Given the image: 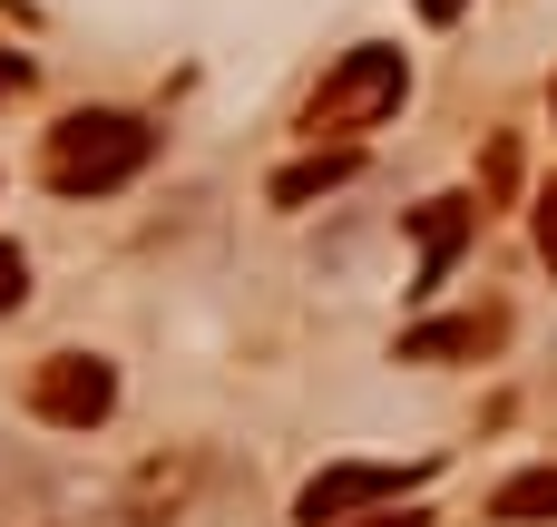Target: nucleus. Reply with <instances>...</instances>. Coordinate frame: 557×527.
I'll list each match as a JSON object with an SVG mask.
<instances>
[{"label":"nucleus","instance_id":"obj_11","mask_svg":"<svg viewBox=\"0 0 557 527\" xmlns=\"http://www.w3.org/2000/svg\"><path fill=\"white\" fill-rule=\"evenodd\" d=\"M539 254H548V264H557V186H548V196H539Z\"/></svg>","mask_w":557,"mask_h":527},{"label":"nucleus","instance_id":"obj_14","mask_svg":"<svg viewBox=\"0 0 557 527\" xmlns=\"http://www.w3.org/2000/svg\"><path fill=\"white\" fill-rule=\"evenodd\" d=\"M372 527H421V509H382V518H372Z\"/></svg>","mask_w":557,"mask_h":527},{"label":"nucleus","instance_id":"obj_3","mask_svg":"<svg viewBox=\"0 0 557 527\" xmlns=\"http://www.w3.org/2000/svg\"><path fill=\"white\" fill-rule=\"evenodd\" d=\"M29 411L59 421V430H98V421L117 411V372H108L98 352H49V362L29 372Z\"/></svg>","mask_w":557,"mask_h":527},{"label":"nucleus","instance_id":"obj_12","mask_svg":"<svg viewBox=\"0 0 557 527\" xmlns=\"http://www.w3.org/2000/svg\"><path fill=\"white\" fill-rule=\"evenodd\" d=\"M10 88H29V59H20V49H0V98H10Z\"/></svg>","mask_w":557,"mask_h":527},{"label":"nucleus","instance_id":"obj_10","mask_svg":"<svg viewBox=\"0 0 557 527\" xmlns=\"http://www.w3.org/2000/svg\"><path fill=\"white\" fill-rule=\"evenodd\" d=\"M20 293H29V254H20V244H0V313H10Z\"/></svg>","mask_w":557,"mask_h":527},{"label":"nucleus","instance_id":"obj_13","mask_svg":"<svg viewBox=\"0 0 557 527\" xmlns=\"http://www.w3.org/2000/svg\"><path fill=\"white\" fill-rule=\"evenodd\" d=\"M460 10H470V0H421V20H460Z\"/></svg>","mask_w":557,"mask_h":527},{"label":"nucleus","instance_id":"obj_5","mask_svg":"<svg viewBox=\"0 0 557 527\" xmlns=\"http://www.w3.org/2000/svg\"><path fill=\"white\" fill-rule=\"evenodd\" d=\"M470 215H480L470 196H431V205H421V293H431V284L450 274V254L470 244Z\"/></svg>","mask_w":557,"mask_h":527},{"label":"nucleus","instance_id":"obj_1","mask_svg":"<svg viewBox=\"0 0 557 527\" xmlns=\"http://www.w3.org/2000/svg\"><path fill=\"white\" fill-rule=\"evenodd\" d=\"M157 156V127L147 117H127V108H78V117H59L49 127V186L59 196H108V186H127L137 166Z\"/></svg>","mask_w":557,"mask_h":527},{"label":"nucleus","instance_id":"obj_8","mask_svg":"<svg viewBox=\"0 0 557 527\" xmlns=\"http://www.w3.org/2000/svg\"><path fill=\"white\" fill-rule=\"evenodd\" d=\"M480 342H499V323H490V313H470V323H431V332H411V342H401V362H450V352H480Z\"/></svg>","mask_w":557,"mask_h":527},{"label":"nucleus","instance_id":"obj_7","mask_svg":"<svg viewBox=\"0 0 557 527\" xmlns=\"http://www.w3.org/2000/svg\"><path fill=\"white\" fill-rule=\"evenodd\" d=\"M352 166H362L352 147H323V156H304V166H284V176H274V205H304V196H323V186H343Z\"/></svg>","mask_w":557,"mask_h":527},{"label":"nucleus","instance_id":"obj_4","mask_svg":"<svg viewBox=\"0 0 557 527\" xmlns=\"http://www.w3.org/2000/svg\"><path fill=\"white\" fill-rule=\"evenodd\" d=\"M421 479H431V469H392V460H343V469L304 479L294 518H304V527H333V518H352V509H401V499H411Z\"/></svg>","mask_w":557,"mask_h":527},{"label":"nucleus","instance_id":"obj_9","mask_svg":"<svg viewBox=\"0 0 557 527\" xmlns=\"http://www.w3.org/2000/svg\"><path fill=\"white\" fill-rule=\"evenodd\" d=\"M186 479H196V469H186V460H176V469H166V460H157V469H147V479H137V489H127V527H166V509H176V499H186Z\"/></svg>","mask_w":557,"mask_h":527},{"label":"nucleus","instance_id":"obj_2","mask_svg":"<svg viewBox=\"0 0 557 527\" xmlns=\"http://www.w3.org/2000/svg\"><path fill=\"white\" fill-rule=\"evenodd\" d=\"M401 88H411V68H401V49H352L323 88H313V108H304V127L323 137H352V127H382L392 108H401Z\"/></svg>","mask_w":557,"mask_h":527},{"label":"nucleus","instance_id":"obj_6","mask_svg":"<svg viewBox=\"0 0 557 527\" xmlns=\"http://www.w3.org/2000/svg\"><path fill=\"white\" fill-rule=\"evenodd\" d=\"M499 527H557V469H519L499 499H490Z\"/></svg>","mask_w":557,"mask_h":527}]
</instances>
